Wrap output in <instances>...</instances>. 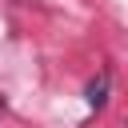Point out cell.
<instances>
[{
	"instance_id": "1",
	"label": "cell",
	"mask_w": 128,
	"mask_h": 128,
	"mask_svg": "<svg viewBox=\"0 0 128 128\" xmlns=\"http://www.w3.org/2000/svg\"><path fill=\"white\" fill-rule=\"evenodd\" d=\"M104 100H108V76H100V80H92V84H88V104H92V108H100Z\"/></svg>"
}]
</instances>
